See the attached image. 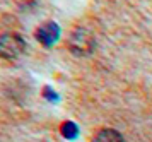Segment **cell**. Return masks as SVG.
<instances>
[{"label": "cell", "instance_id": "obj_6", "mask_svg": "<svg viewBox=\"0 0 152 142\" xmlns=\"http://www.w3.org/2000/svg\"><path fill=\"white\" fill-rule=\"evenodd\" d=\"M45 93H46V98H48V99H58V96H56V93L55 91H51V89L50 88H45Z\"/></svg>", "mask_w": 152, "mask_h": 142}, {"label": "cell", "instance_id": "obj_3", "mask_svg": "<svg viewBox=\"0 0 152 142\" xmlns=\"http://www.w3.org/2000/svg\"><path fill=\"white\" fill-rule=\"evenodd\" d=\"M36 38L38 41L45 45V46H51V45H55L58 38H60V27L56 22L53 21H50V22H45L41 26L38 27V31H36Z\"/></svg>", "mask_w": 152, "mask_h": 142}, {"label": "cell", "instance_id": "obj_2", "mask_svg": "<svg viewBox=\"0 0 152 142\" xmlns=\"http://www.w3.org/2000/svg\"><path fill=\"white\" fill-rule=\"evenodd\" d=\"M69 48L74 55H89L96 48V40L87 29H75L69 38Z\"/></svg>", "mask_w": 152, "mask_h": 142}, {"label": "cell", "instance_id": "obj_5", "mask_svg": "<svg viewBox=\"0 0 152 142\" xmlns=\"http://www.w3.org/2000/svg\"><path fill=\"white\" fill-rule=\"evenodd\" d=\"M62 134L69 139H74V137L79 134V127H77L74 122H65L62 125Z\"/></svg>", "mask_w": 152, "mask_h": 142}, {"label": "cell", "instance_id": "obj_1", "mask_svg": "<svg viewBox=\"0 0 152 142\" xmlns=\"http://www.w3.org/2000/svg\"><path fill=\"white\" fill-rule=\"evenodd\" d=\"M26 50V41L22 40L21 34L17 33H4L0 34V57L14 60L21 57Z\"/></svg>", "mask_w": 152, "mask_h": 142}, {"label": "cell", "instance_id": "obj_4", "mask_svg": "<svg viewBox=\"0 0 152 142\" xmlns=\"http://www.w3.org/2000/svg\"><path fill=\"white\" fill-rule=\"evenodd\" d=\"M92 142H123V137L120 132L113 129H103L94 135Z\"/></svg>", "mask_w": 152, "mask_h": 142}]
</instances>
